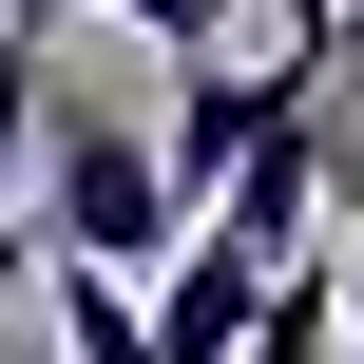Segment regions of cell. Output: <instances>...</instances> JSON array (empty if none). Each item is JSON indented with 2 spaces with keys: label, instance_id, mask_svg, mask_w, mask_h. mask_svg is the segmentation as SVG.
<instances>
[{
  "label": "cell",
  "instance_id": "cell-10",
  "mask_svg": "<svg viewBox=\"0 0 364 364\" xmlns=\"http://www.w3.org/2000/svg\"><path fill=\"white\" fill-rule=\"evenodd\" d=\"M346 346H364V269H346Z\"/></svg>",
  "mask_w": 364,
  "mask_h": 364
},
{
  "label": "cell",
  "instance_id": "cell-4",
  "mask_svg": "<svg viewBox=\"0 0 364 364\" xmlns=\"http://www.w3.org/2000/svg\"><path fill=\"white\" fill-rule=\"evenodd\" d=\"M250 307H269V250H230V230H192L154 288H134V326H154V364H230L250 346Z\"/></svg>",
  "mask_w": 364,
  "mask_h": 364
},
{
  "label": "cell",
  "instance_id": "cell-3",
  "mask_svg": "<svg viewBox=\"0 0 364 364\" xmlns=\"http://www.w3.org/2000/svg\"><path fill=\"white\" fill-rule=\"evenodd\" d=\"M192 230H230V250H269V269H288V250L326 230V96H307V115H269V134L192 192Z\"/></svg>",
  "mask_w": 364,
  "mask_h": 364
},
{
  "label": "cell",
  "instance_id": "cell-9",
  "mask_svg": "<svg viewBox=\"0 0 364 364\" xmlns=\"http://www.w3.org/2000/svg\"><path fill=\"white\" fill-rule=\"evenodd\" d=\"M19 288H38V230H19V211H0V326H19Z\"/></svg>",
  "mask_w": 364,
  "mask_h": 364
},
{
  "label": "cell",
  "instance_id": "cell-11",
  "mask_svg": "<svg viewBox=\"0 0 364 364\" xmlns=\"http://www.w3.org/2000/svg\"><path fill=\"white\" fill-rule=\"evenodd\" d=\"M0 19H38V0H0Z\"/></svg>",
  "mask_w": 364,
  "mask_h": 364
},
{
  "label": "cell",
  "instance_id": "cell-1",
  "mask_svg": "<svg viewBox=\"0 0 364 364\" xmlns=\"http://www.w3.org/2000/svg\"><path fill=\"white\" fill-rule=\"evenodd\" d=\"M38 173H58V230H38L58 269H115V288H134V269L192 230V192L154 173V134H115V115H77V96H38Z\"/></svg>",
  "mask_w": 364,
  "mask_h": 364
},
{
  "label": "cell",
  "instance_id": "cell-2",
  "mask_svg": "<svg viewBox=\"0 0 364 364\" xmlns=\"http://www.w3.org/2000/svg\"><path fill=\"white\" fill-rule=\"evenodd\" d=\"M307 96H326V58H192V77H173V134H154V173H173V192H211V173H230L269 115H307Z\"/></svg>",
  "mask_w": 364,
  "mask_h": 364
},
{
  "label": "cell",
  "instance_id": "cell-8",
  "mask_svg": "<svg viewBox=\"0 0 364 364\" xmlns=\"http://www.w3.org/2000/svg\"><path fill=\"white\" fill-rule=\"evenodd\" d=\"M96 19H134L154 58H230V19H250V0H96Z\"/></svg>",
  "mask_w": 364,
  "mask_h": 364
},
{
  "label": "cell",
  "instance_id": "cell-7",
  "mask_svg": "<svg viewBox=\"0 0 364 364\" xmlns=\"http://www.w3.org/2000/svg\"><path fill=\"white\" fill-rule=\"evenodd\" d=\"M38 173V19H0V192Z\"/></svg>",
  "mask_w": 364,
  "mask_h": 364
},
{
  "label": "cell",
  "instance_id": "cell-6",
  "mask_svg": "<svg viewBox=\"0 0 364 364\" xmlns=\"http://www.w3.org/2000/svg\"><path fill=\"white\" fill-rule=\"evenodd\" d=\"M58 364H154V326H134L115 269H58Z\"/></svg>",
  "mask_w": 364,
  "mask_h": 364
},
{
  "label": "cell",
  "instance_id": "cell-5",
  "mask_svg": "<svg viewBox=\"0 0 364 364\" xmlns=\"http://www.w3.org/2000/svg\"><path fill=\"white\" fill-rule=\"evenodd\" d=\"M230 364H346V269H326V250H288V269H269V307H250V346Z\"/></svg>",
  "mask_w": 364,
  "mask_h": 364
}]
</instances>
